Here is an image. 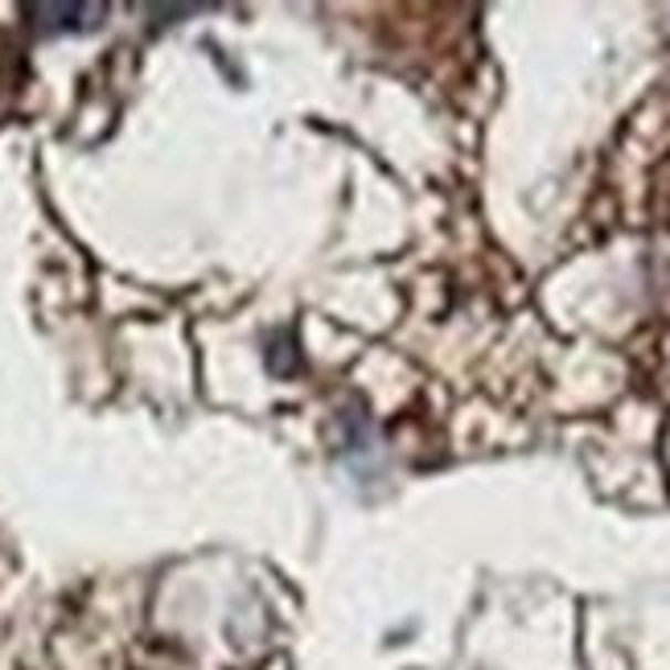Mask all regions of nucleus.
Wrapping results in <instances>:
<instances>
[{
    "instance_id": "nucleus-1",
    "label": "nucleus",
    "mask_w": 670,
    "mask_h": 670,
    "mask_svg": "<svg viewBox=\"0 0 670 670\" xmlns=\"http://www.w3.org/2000/svg\"><path fill=\"white\" fill-rule=\"evenodd\" d=\"M25 17L42 38H62V33H91L103 25L107 4H30Z\"/></svg>"
}]
</instances>
